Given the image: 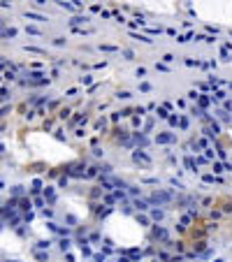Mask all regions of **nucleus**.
I'll list each match as a JSON object with an SVG mask.
<instances>
[{"mask_svg":"<svg viewBox=\"0 0 232 262\" xmlns=\"http://www.w3.org/2000/svg\"><path fill=\"white\" fill-rule=\"evenodd\" d=\"M167 200H172L170 192H156L153 195V202H167Z\"/></svg>","mask_w":232,"mask_h":262,"instance_id":"obj_1","label":"nucleus"},{"mask_svg":"<svg viewBox=\"0 0 232 262\" xmlns=\"http://www.w3.org/2000/svg\"><path fill=\"white\" fill-rule=\"evenodd\" d=\"M0 35H2V37H14V35H16V30H14V28H0Z\"/></svg>","mask_w":232,"mask_h":262,"instance_id":"obj_2","label":"nucleus"},{"mask_svg":"<svg viewBox=\"0 0 232 262\" xmlns=\"http://www.w3.org/2000/svg\"><path fill=\"white\" fill-rule=\"evenodd\" d=\"M135 160H137V162H139V160H142V162H146V165H149V162H151V160H149V156H144L142 151H135Z\"/></svg>","mask_w":232,"mask_h":262,"instance_id":"obj_3","label":"nucleus"},{"mask_svg":"<svg viewBox=\"0 0 232 262\" xmlns=\"http://www.w3.org/2000/svg\"><path fill=\"white\" fill-rule=\"evenodd\" d=\"M158 141L167 144V141H174V135H158Z\"/></svg>","mask_w":232,"mask_h":262,"instance_id":"obj_4","label":"nucleus"},{"mask_svg":"<svg viewBox=\"0 0 232 262\" xmlns=\"http://www.w3.org/2000/svg\"><path fill=\"white\" fill-rule=\"evenodd\" d=\"M26 16L35 19V21H44V16H40V14H30V12H26Z\"/></svg>","mask_w":232,"mask_h":262,"instance_id":"obj_5","label":"nucleus"},{"mask_svg":"<svg viewBox=\"0 0 232 262\" xmlns=\"http://www.w3.org/2000/svg\"><path fill=\"white\" fill-rule=\"evenodd\" d=\"M61 248H63V253H65V251L70 248V241H67V239H63V241H61Z\"/></svg>","mask_w":232,"mask_h":262,"instance_id":"obj_6","label":"nucleus"},{"mask_svg":"<svg viewBox=\"0 0 232 262\" xmlns=\"http://www.w3.org/2000/svg\"><path fill=\"white\" fill-rule=\"evenodd\" d=\"M135 207H137V209H149V207H146V202H139V200L135 202Z\"/></svg>","mask_w":232,"mask_h":262,"instance_id":"obj_7","label":"nucleus"},{"mask_svg":"<svg viewBox=\"0 0 232 262\" xmlns=\"http://www.w3.org/2000/svg\"><path fill=\"white\" fill-rule=\"evenodd\" d=\"M186 165H188V169H193V172H195V162H193L190 158H186Z\"/></svg>","mask_w":232,"mask_h":262,"instance_id":"obj_8","label":"nucleus"},{"mask_svg":"<svg viewBox=\"0 0 232 262\" xmlns=\"http://www.w3.org/2000/svg\"><path fill=\"white\" fill-rule=\"evenodd\" d=\"M95 262H105V255H95Z\"/></svg>","mask_w":232,"mask_h":262,"instance_id":"obj_9","label":"nucleus"}]
</instances>
